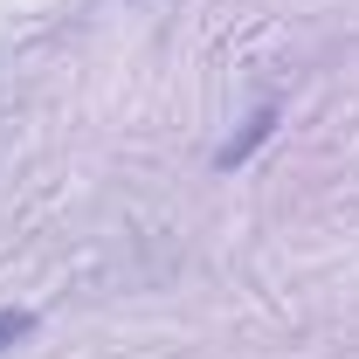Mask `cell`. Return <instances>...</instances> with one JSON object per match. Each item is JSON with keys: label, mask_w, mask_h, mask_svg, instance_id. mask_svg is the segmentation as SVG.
Masks as SVG:
<instances>
[{"label": "cell", "mask_w": 359, "mask_h": 359, "mask_svg": "<svg viewBox=\"0 0 359 359\" xmlns=\"http://www.w3.org/2000/svg\"><path fill=\"white\" fill-rule=\"evenodd\" d=\"M28 332H35V311H0V353H7V346H21Z\"/></svg>", "instance_id": "1"}]
</instances>
